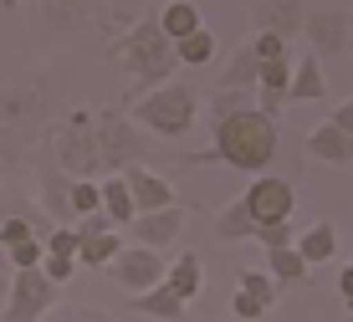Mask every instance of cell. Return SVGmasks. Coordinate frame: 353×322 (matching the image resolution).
<instances>
[{
    "label": "cell",
    "mask_w": 353,
    "mask_h": 322,
    "mask_svg": "<svg viewBox=\"0 0 353 322\" xmlns=\"http://www.w3.org/2000/svg\"><path fill=\"white\" fill-rule=\"evenodd\" d=\"M210 139H215V164H230L241 174H272V159L282 154V128L276 118H266L256 103L241 113L210 118Z\"/></svg>",
    "instance_id": "1"
},
{
    "label": "cell",
    "mask_w": 353,
    "mask_h": 322,
    "mask_svg": "<svg viewBox=\"0 0 353 322\" xmlns=\"http://www.w3.org/2000/svg\"><path fill=\"white\" fill-rule=\"evenodd\" d=\"M108 61L113 67H123L139 88H164V82H174L179 72V57H174V41L164 36L159 16H143L139 26H128L123 36H118L113 46H108Z\"/></svg>",
    "instance_id": "2"
},
{
    "label": "cell",
    "mask_w": 353,
    "mask_h": 322,
    "mask_svg": "<svg viewBox=\"0 0 353 322\" xmlns=\"http://www.w3.org/2000/svg\"><path fill=\"white\" fill-rule=\"evenodd\" d=\"M194 113H200V92L190 82H164V88L143 92L133 103V123H139L149 139H185L194 128Z\"/></svg>",
    "instance_id": "3"
},
{
    "label": "cell",
    "mask_w": 353,
    "mask_h": 322,
    "mask_svg": "<svg viewBox=\"0 0 353 322\" xmlns=\"http://www.w3.org/2000/svg\"><path fill=\"white\" fill-rule=\"evenodd\" d=\"M46 154H52L72 179L103 174V159H97V113H88V108L62 113L52 123V133H46Z\"/></svg>",
    "instance_id": "4"
},
{
    "label": "cell",
    "mask_w": 353,
    "mask_h": 322,
    "mask_svg": "<svg viewBox=\"0 0 353 322\" xmlns=\"http://www.w3.org/2000/svg\"><path fill=\"white\" fill-rule=\"evenodd\" d=\"M149 154H154V139L133 118H123L118 108H103V113H97V159H103V179L143 164Z\"/></svg>",
    "instance_id": "5"
},
{
    "label": "cell",
    "mask_w": 353,
    "mask_h": 322,
    "mask_svg": "<svg viewBox=\"0 0 353 322\" xmlns=\"http://www.w3.org/2000/svg\"><path fill=\"white\" fill-rule=\"evenodd\" d=\"M62 307V287L46 276L41 266L36 271H16L6 292V307H0V322H41Z\"/></svg>",
    "instance_id": "6"
},
{
    "label": "cell",
    "mask_w": 353,
    "mask_h": 322,
    "mask_svg": "<svg viewBox=\"0 0 353 322\" xmlns=\"http://www.w3.org/2000/svg\"><path fill=\"white\" fill-rule=\"evenodd\" d=\"M41 88H0V159L21 154L26 139L41 128Z\"/></svg>",
    "instance_id": "7"
},
{
    "label": "cell",
    "mask_w": 353,
    "mask_h": 322,
    "mask_svg": "<svg viewBox=\"0 0 353 322\" xmlns=\"http://www.w3.org/2000/svg\"><path fill=\"white\" fill-rule=\"evenodd\" d=\"M241 205H246V215L256 220V225H292V210H297V190H292V179L282 174H256L246 184V194H241Z\"/></svg>",
    "instance_id": "8"
},
{
    "label": "cell",
    "mask_w": 353,
    "mask_h": 322,
    "mask_svg": "<svg viewBox=\"0 0 353 322\" xmlns=\"http://www.w3.org/2000/svg\"><path fill=\"white\" fill-rule=\"evenodd\" d=\"M276 296H282V287L272 281V271H266V266L241 271L236 292H230V317H236V322H261L276 307Z\"/></svg>",
    "instance_id": "9"
},
{
    "label": "cell",
    "mask_w": 353,
    "mask_h": 322,
    "mask_svg": "<svg viewBox=\"0 0 353 322\" xmlns=\"http://www.w3.org/2000/svg\"><path fill=\"white\" fill-rule=\"evenodd\" d=\"M108 276L118 281L128 296H143V292H154L159 281L169 276V266L159 261V251H143V245H128L123 256H118L113 266H108Z\"/></svg>",
    "instance_id": "10"
},
{
    "label": "cell",
    "mask_w": 353,
    "mask_h": 322,
    "mask_svg": "<svg viewBox=\"0 0 353 322\" xmlns=\"http://www.w3.org/2000/svg\"><path fill=\"white\" fill-rule=\"evenodd\" d=\"M123 179H128V194H133V205H139V215H159V210L185 205L179 190L169 184V174H159V169H149V164L123 169Z\"/></svg>",
    "instance_id": "11"
},
{
    "label": "cell",
    "mask_w": 353,
    "mask_h": 322,
    "mask_svg": "<svg viewBox=\"0 0 353 322\" xmlns=\"http://www.w3.org/2000/svg\"><path fill=\"white\" fill-rule=\"evenodd\" d=\"M302 36L312 41V57H338L353 46V16L348 10H307V26H302Z\"/></svg>",
    "instance_id": "12"
},
{
    "label": "cell",
    "mask_w": 353,
    "mask_h": 322,
    "mask_svg": "<svg viewBox=\"0 0 353 322\" xmlns=\"http://www.w3.org/2000/svg\"><path fill=\"white\" fill-rule=\"evenodd\" d=\"M251 26H256V36L292 41V36H302V26H307V6L302 0H251Z\"/></svg>",
    "instance_id": "13"
},
{
    "label": "cell",
    "mask_w": 353,
    "mask_h": 322,
    "mask_svg": "<svg viewBox=\"0 0 353 322\" xmlns=\"http://www.w3.org/2000/svg\"><path fill=\"white\" fill-rule=\"evenodd\" d=\"M36 184H41V210H46V215H52L57 225H77V215H72V174L57 164L52 154H41Z\"/></svg>",
    "instance_id": "14"
},
{
    "label": "cell",
    "mask_w": 353,
    "mask_h": 322,
    "mask_svg": "<svg viewBox=\"0 0 353 322\" xmlns=\"http://www.w3.org/2000/svg\"><path fill=\"white\" fill-rule=\"evenodd\" d=\"M179 230H185V205L159 210V215H139L128 225V241H139L143 251H164V245L179 241Z\"/></svg>",
    "instance_id": "15"
},
{
    "label": "cell",
    "mask_w": 353,
    "mask_h": 322,
    "mask_svg": "<svg viewBox=\"0 0 353 322\" xmlns=\"http://www.w3.org/2000/svg\"><path fill=\"white\" fill-rule=\"evenodd\" d=\"M292 72H297V61L292 57H276V61H261V77H256V92H261V113L276 118L287 103V88H292Z\"/></svg>",
    "instance_id": "16"
},
{
    "label": "cell",
    "mask_w": 353,
    "mask_h": 322,
    "mask_svg": "<svg viewBox=\"0 0 353 322\" xmlns=\"http://www.w3.org/2000/svg\"><path fill=\"white\" fill-rule=\"evenodd\" d=\"M302 143H307L312 159H323V164H333V169H348L353 164V139L338 128V123H318Z\"/></svg>",
    "instance_id": "17"
},
{
    "label": "cell",
    "mask_w": 353,
    "mask_h": 322,
    "mask_svg": "<svg viewBox=\"0 0 353 322\" xmlns=\"http://www.w3.org/2000/svg\"><path fill=\"white\" fill-rule=\"evenodd\" d=\"M128 307L133 312H143V317H154V322H185V296H179L169 281H159L154 292H143V296H128Z\"/></svg>",
    "instance_id": "18"
},
{
    "label": "cell",
    "mask_w": 353,
    "mask_h": 322,
    "mask_svg": "<svg viewBox=\"0 0 353 322\" xmlns=\"http://www.w3.org/2000/svg\"><path fill=\"white\" fill-rule=\"evenodd\" d=\"M97 184H103V215L113 220V230H128L133 220H139V205H133V194H128V179L123 174H108Z\"/></svg>",
    "instance_id": "19"
},
{
    "label": "cell",
    "mask_w": 353,
    "mask_h": 322,
    "mask_svg": "<svg viewBox=\"0 0 353 322\" xmlns=\"http://www.w3.org/2000/svg\"><path fill=\"white\" fill-rule=\"evenodd\" d=\"M256 77H261V61H256V52H251V41H246L236 57L225 61V72L215 77V92H251Z\"/></svg>",
    "instance_id": "20"
},
{
    "label": "cell",
    "mask_w": 353,
    "mask_h": 322,
    "mask_svg": "<svg viewBox=\"0 0 353 322\" xmlns=\"http://www.w3.org/2000/svg\"><path fill=\"white\" fill-rule=\"evenodd\" d=\"M327 92V77H323V61L318 57H302L297 72H292V88H287V103H318V97Z\"/></svg>",
    "instance_id": "21"
},
{
    "label": "cell",
    "mask_w": 353,
    "mask_h": 322,
    "mask_svg": "<svg viewBox=\"0 0 353 322\" xmlns=\"http://www.w3.org/2000/svg\"><path fill=\"white\" fill-rule=\"evenodd\" d=\"M164 281H169V287H174L179 296H185V302H194V296L205 292V261H200V256H194V251H179Z\"/></svg>",
    "instance_id": "22"
},
{
    "label": "cell",
    "mask_w": 353,
    "mask_h": 322,
    "mask_svg": "<svg viewBox=\"0 0 353 322\" xmlns=\"http://www.w3.org/2000/svg\"><path fill=\"white\" fill-rule=\"evenodd\" d=\"M297 251H302V261H307V266L333 261V256H338V230L327 225V220H318V225H307L297 235Z\"/></svg>",
    "instance_id": "23"
},
{
    "label": "cell",
    "mask_w": 353,
    "mask_h": 322,
    "mask_svg": "<svg viewBox=\"0 0 353 322\" xmlns=\"http://www.w3.org/2000/svg\"><path fill=\"white\" fill-rule=\"evenodd\" d=\"M159 26H164L169 41H185V36H194L205 21H200V6H194V0H169L159 10Z\"/></svg>",
    "instance_id": "24"
},
{
    "label": "cell",
    "mask_w": 353,
    "mask_h": 322,
    "mask_svg": "<svg viewBox=\"0 0 353 322\" xmlns=\"http://www.w3.org/2000/svg\"><path fill=\"white\" fill-rule=\"evenodd\" d=\"M215 235L230 241V245H236V241H261V225L246 215V205H241V200H230L221 215H215Z\"/></svg>",
    "instance_id": "25"
},
{
    "label": "cell",
    "mask_w": 353,
    "mask_h": 322,
    "mask_svg": "<svg viewBox=\"0 0 353 322\" xmlns=\"http://www.w3.org/2000/svg\"><path fill=\"white\" fill-rule=\"evenodd\" d=\"M266 271H272V281H276V287H302L312 266L302 261V251H297V245H282V251H266Z\"/></svg>",
    "instance_id": "26"
},
{
    "label": "cell",
    "mask_w": 353,
    "mask_h": 322,
    "mask_svg": "<svg viewBox=\"0 0 353 322\" xmlns=\"http://www.w3.org/2000/svg\"><path fill=\"white\" fill-rule=\"evenodd\" d=\"M174 57H179V67H205V61L215 57V31H210V26H200L194 36L174 41Z\"/></svg>",
    "instance_id": "27"
},
{
    "label": "cell",
    "mask_w": 353,
    "mask_h": 322,
    "mask_svg": "<svg viewBox=\"0 0 353 322\" xmlns=\"http://www.w3.org/2000/svg\"><path fill=\"white\" fill-rule=\"evenodd\" d=\"M123 251H128V245H118V230H108V235H92V241H82L77 261H82V266H113Z\"/></svg>",
    "instance_id": "28"
},
{
    "label": "cell",
    "mask_w": 353,
    "mask_h": 322,
    "mask_svg": "<svg viewBox=\"0 0 353 322\" xmlns=\"http://www.w3.org/2000/svg\"><path fill=\"white\" fill-rule=\"evenodd\" d=\"M103 210V184L97 179H72V215H97Z\"/></svg>",
    "instance_id": "29"
},
{
    "label": "cell",
    "mask_w": 353,
    "mask_h": 322,
    "mask_svg": "<svg viewBox=\"0 0 353 322\" xmlns=\"http://www.w3.org/2000/svg\"><path fill=\"white\" fill-rule=\"evenodd\" d=\"M41 322H118V317L103 312V307H92V302H62L52 317H41Z\"/></svg>",
    "instance_id": "30"
},
{
    "label": "cell",
    "mask_w": 353,
    "mask_h": 322,
    "mask_svg": "<svg viewBox=\"0 0 353 322\" xmlns=\"http://www.w3.org/2000/svg\"><path fill=\"white\" fill-rule=\"evenodd\" d=\"M10 266H16V271H36V266H41V256H46V241H41V235H36V241H21V245H10Z\"/></svg>",
    "instance_id": "31"
},
{
    "label": "cell",
    "mask_w": 353,
    "mask_h": 322,
    "mask_svg": "<svg viewBox=\"0 0 353 322\" xmlns=\"http://www.w3.org/2000/svg\"><path fill=\"white\" fill-rule=\"evenodd\" d=\"M41 241H46V251H52V256H77V251H82L77 225H57L52 235H41Z\"/></svg>",
    "instance_id": "32"
},
{
    "label": "cell",
    "mask_w": 353,
    "mask_h": 322,
    "mask_svg": "<svg viewBox=\"0 0 353 322\" xmlns=\"http://www.w3.org/2000/svg\"><path fill=\"white\" fill-rule=\"evenodd\" d=\"M21 241H36V225L31 220H21V215H10V220H0V245H21Z\"/></svg>",
    "instance_id": "33"
},
{
    "label": "cell",
    "mask_w": 353,
    "mask_h": 322,
    "mask_svg": "<svg viewBox=\"0 0 353 322\" xmlns=\"http://www.w3.org/2000/svg\"><path fill=\"white\" fill-rule=\"evenodd\" d=\"M241 108H251V97H246V92H210V118L241 113Z\"/></svg>",
    "instance_id": "34"
},
{
    "label": "cell",
    "mask_w": 353,
    "mask_h": 322,
    "mask_svg": "<svg viewBox=\"0 0 353 322\" xmlns=\"http://www.w3.org/2000/svg\"><path fill=\"white\" fill-rule=\"evenodd\" d=\"M41 271L57 281V287H62V281L72 276V271H77V256H52V251H46V256H41Z\"/></svg>",
    "instance_id": "35"
},
{
    "label": "cell",
    "mask_w": 353,
    "mask_h": 322,
    "mask_svg": "<svg viewBox=\"0 0 353 322\" xmlns=\"http://www.w3.org/2000/svg\"><path fill=\"white\" fill-rule=\"evenodd\" d=\"M251 52H256V61H276L287 57V41L282 36H251Z\"/></svg>",
    "instance_id": "36"
},
{
    "label": "cell",
    "mask_w": 353,
    "mask_h": 322,
    "mask_svg": "<svg viewBox=\"0 0 353 322\" xmlns=\"http://www.w3.org/2000/svg\"><path fill=\"white\" fill-rule=\"evenodd\" d=\"M108 230H113V220H108L103 210H97V215H82V220H77V235H82V241H92V235H108Z\"/></svg>",
    "instance_id": "37"
},
{
    "label": "cell",
    "mask_w": 353,
    "mask_h": 322,
    "mask_svg": "<svg viewBox=\"0 0 353 322\" xmlns=\"http://www.w3.org/2000/svg\"><path fill=\"white\" fill-rule=\"evenodd\" d=\"M327 123H338V128H343L348 139H353V97H348V103H338V108H333V118H327Z\"/></svg>",
    "instance_id": "38"
},
{
    "label": "cell",
    "mask_w": 353,
    "mask_h": 322,
    "mask_svg": "<svg viewBox=\"0 0 353 322\" xmlns=\"http://www.w3.org/2000/svg\"><path fill=\"white\" fill-rule=\"evenodd\" d=\"M41 10H46V26H52V21H57V10H62V0H41ZM77 10L88 16V6H82V0H77Z\"/></svg>",
    "instance_id": "39"
},
{
    "label": "cell",
    "mask_w": 353,
    "mask_h": 322,
    "mask_svg": "<svg viewBox=\"0 0 353 322\" xmlns=\"http://www.w3.org/2000/svg\"><path fill=\"white\" fill-rule=\"evenodd\" d=\"M338 292H343V302H353V266H343V276H338Z\"/></svg>",
    "instance_id": "40"
},
{
    "label": "cell",
    "mask_w": 353,
    "mask_h": 322,
    "mask_svg": "<svg viewBox=\"0 0 353 322\" xmlns=\"http://www.w3.org/2000/svg\"><path fill=\"white\" fill-rule=\"evenodd\" d=\"M21 6V0H0V10H16Z\"/></svg>",
    "instance_id": "41"
}]
</instances>
